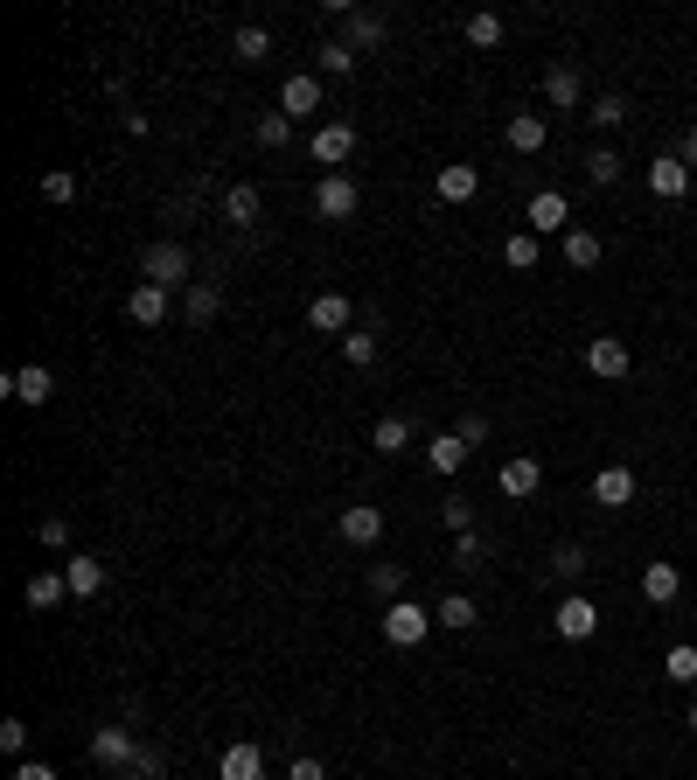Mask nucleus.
I'll use <instances>...</instances> for the list:
<instances>
[{
    "mask_svg": "<svg viewBox=\"0 0 697 780\" xmlns=\"http://www.w3.org/2000/svg\"><path fill=\"white\" fill-rule=\"evenodd\" d=\"M391 36V22H384V14H348V49H377V42H384Z\"/></svg>",
    "mask_w": 697,
    "mask_h": 780,
    "instance_id": "nucleus-32",
    "label": "nucleus"
},
{
    "mask_svg": "<svg viewBox=\"0 0 697 780\" xmlns=\"http://www.w3.org/2000/svg\"><path fill=\"white\" fill-rule=\"evenodd\" d=\"M495 488L509 495V502H530V495L544 488V468L530 453H517V460H503V474H495Z\"/></svg>",
    "mask_w": 697,
    "mask_h": 780,
    "instance_id": "nucleus-12",
    "label": "nucleus"
},
{
    "mask_svg": "<svg viewBox=\"0 0 697 780\" xmlns=\"http://www.w3.org/2000/svg\"><path fill=\"white\" fill-rule=\"evenodd\" d=\"M649 195L656 203H684L690 195V168L676 154H656V168H649Z\"/></svg>",
    "mask_w": 697,
    "mask_h": 780,
    "instance_id": "nucleus-13",
    "label": "nucleus"
},
{
    "mask_svg": "<svg viewBox=\"0 0 697 780\" xmlns=\"http://www.w3.org/2000/svg\"><path fill=\"white\" fill-rule=\"evenodd\" d=\"M440 516H446V529L460 537V529H474V502H468V495H446V502H440Z\"/></svg>",
    "mask_w": 697,
    "mask_h": 780,
    "instance_id": "nucleus-43",
    "label": "nucleus"
},
{
    "mask_svg": "<svg viewBox=\"0 0 697 780\" xmlns=\"http://www.w3.org/2000/svg\"><path fill=\"white\" fill-rule=\"evenodd\" d=\"M0 745H8V753H22V745H28V725L8 718V725H0Z\"/></svg>",
    "mask_w": 697,
    "mask_h": 780,
    "instance_id": "nucleus-48",
    "label": "nucleus"
},
{
    "mask_svg": "<svg viewBox=\"0 0 697 780\" xmlns=\"http://www.w3.org/2000/svg\"><path fill=\"white\" fill-rule=\"evenodd\" d=\"M307 328L314 335H348V293H314L307 301Z\"/></svg>",
    "mask_w": 697,
    "mask_h": 780,
    "instance_id": "nucleus-15",
    "label": "nucleus"
},
{
    "mask_svg": "<svg viewBox=\"0 0 697 780\" xmlns=\"http://www.w3.org/2000/svg\"><path fill=\"white\" fill-rule=\"evenodd\" d=\"M433 621H440V627H454V635H460V627H474V621H481V606L468 600V592H446V600L433 606Z\"/></svg>",
    "mask_w": 697,
    "mask_h": 780,
    "instance_id": "nucleus-31",
    "label": "nucleus"
},
{
    "mask_svg": "<svg viewBox=\"0 0 697 780\" xmlns=\"http://www.w3.org/2000/svg\"><path fill=\"white\" fill-rule=\"evenodd\" d=\"M356 203H363V189L348 175H321V181H314V217L342 223V217H356Z\"/></svg>",
    "mask_w": 697,
    "mask_h": 780,
    "instance_id": "nucleus-3",
    "label": "nucleus"
},
{
    "mask_svg": "<svg viewBox=\"0 0 697 780\" xmlns=\"http://www.w3.org/2000/svg\"><path fill=\"white\" fill-rule=\"evenodd\" d=\"M370 446H377V453H405V446H411V419L384 411V419H377V433H370Z\"/></svg>",
    "mask_w": 697,
    "mask_h": 780,
    "instance_id": "nucleus-30",
    "label": "nucleus"
},
{
    "mask_svg": "<svg viewBox=\"0 0 697 780\" xmlns=\"http://www.w3.org/2000/svg\"><path fill=\"white\" fill-rule=\"evenodd\" d=\"M552 572L566 578V586H572V578H586V551H579V544H558V551H552Z\"/></svg>",
    "mask_w": 697,
    "mask_h": 780,
    "instance_id": "nucleus-41",
    "label": "nucleus"
},
{
    "mask_svg": "<svg viewBox=\"0 0 697 780\" xmlns=\"http://www.w3.org/2000/svg\"><path fill=\"white\" fill-rule=\"evenodd\" d=\"M217 780H265V753H258L252 739H238V745L217 759Z\"/></svg>",
    "mask_w": 697,
    "mask_h": 780,
    "instance_id": "nucleus-18",
    "label": "nucleus"
},
{
    "mask_svg": "<svg viewBox=\"0 0 697 780\" xmlns=\"http://www.w3.org/2000/svg\"><path fill=\"white\" fill-rule=\"evenodd\" d=\"M523 217H530V230H537V238H552V230H566V223H572V203H566V189H537V195H530V209H523Z\"/></svg>",
    "mask_w": 697,
    "mask_h": 780,
    "instance_id": "nucleus-10",
    "label": "nucleus"
},
{
    "mask_svg": "<svg viewBox=\"0 0 697 780\" xmlns=\"http://www.w3.org/2000/svg\"><path fill=\"white\" fill-rule=\"evenodd\" d=\"M468 453H474V446L460 439V433H440L433 446H426V460H433V474H460V468H468Z\"/></svg>",
    "mask_w": 697,
    "mask_h": 780,
    "instance_id": "nucleus-25",
    "label": "nucleus"
},
{
    "mask_svg": "<svg viewBox=\"0 0 697 780\" xmlns=\"http://www.w3.org/2000/svg\"><path fill=\"white\" fill-rule=\"evenodd\" d=\"M586 119H593V126H621V119H628V98L600 91V98H593V105H586Z\"/></svg>",
    "mask_w": 697,
    "mask_h": 780,
    "instance_id": "nucleus-39",
    "label": "nucleus"
},
{
    "mask_svg": "<svg viewBox=\"0 0 697 780\" xmlns=\"http://www.w3.org/2000/svg\"><path fill=\"white\" fill-rule=\"evenodd\" d=\"M468 42L474 49H495V42H503V14H468Z\"/></svg>",
    "mask_w": 697,
    "mask_h": 780,
    "instance_id": "nucleus-38",
    "label": "nucleus"
},
{
    "mask_svg": "<svg viewBox=\"0 0 697 780\" xmlns=\"http://www.w3.org/2000/svg\"><path fill=\"white\" fill-rule=\"evenodd\" d=\"M342 356L356 362V370H370V362H377V328H363V335H342Z\"/></svg>",
    "mask_w": 697,
    "mask_h": 780,
    "instance_id": "nucleus-40",
    "label": "nucleus"
},
{
    "mask_svg": "<svg viewBox=\"0 0 697 780\" xmlns=\"http://www.w3.org/2000/svg\"><path fill=\"white\" fill-rule=\"evenodd\" d=\"M628 362H635V356H628V342H621V335H593V342H586V370L600 376V384H621Z\"/></svg>",
    "mask_w": 697,
    "mask_h": 780,
    "instance_id": "nucleus-6",
    "label": "nucleus"
},
{
    "mask_svg": "<svg viewBox=\"0 0 697 780\" xmlns=\"http://www.w3.org/2000/svg\"><path fill=\"white\" fill-rule=\"evenodd\" d=\"M230 49H238V63H265L273 56V28H258V22H244L238 36H230Z\"/></svg>",
    "mask_w": 697,
    "mask_h": 780,
    "instance_id": "nucleus-28",
    "label": "nucleus"
},
{
    "mask_svg": "<svg viewBox=\"0 0 697 780\" xmlns=\"http://www.w3.org/2000/svg\"><path fill=\"white\" fill-rule=\"evenodd\" d=\"M552 627H558L566 641H593V635H600V606H593L586 592H566L558 613H552Z\"/></svg>",
    "mask_w": 697,
    "mask_h": 780,
    "instance_id": "nucleus-5",
    "label": "nucleus"
},
{
    "mask_svg": "<svg viewBox=\"0 0 697 780\" xmlns=\"http://www.w3.org/2000/svg\"><path fill=\"white\" fill-rule=\"evenodd\" d=\"M63 578H71V600L105 592V564H98V558H63Z\"/></svg>",
    "mask_w": 697,
    "mask_h": 780,
    "instance_id": "nucleus-22",
    "label": "nucleus"
},
{
    "mask_svg": "<svg viewBox=\"0 0 697 780\" xmlns=\"http://www.w3.org/2000/svg\"><path fill=\"white\" fill-rule=\"evenodd\" d=\"M676 161H684V168H690V175H697V126H690V132H684V140H676Z\"/></svg>",
    "mask_w": 697,
    "mask_h": 780,
    "instance_id": "nucleus-50",
    "label": "nucleus"
},
{
    "mask_svg": "<svg viewBox=\"0 0 697 780\" xmlns=\"http://www.w3.org/2000/svg\"><path fill=\"white\" fill-rule=\"evenodd\" d=\"M71 195H77V175L71 168H49L42 175V203H71Z\"/></svg>",
    "mask_w": 697,
    "mask_h": 780,
    "instance_id": "nucleus-42",
    "label": "nucleus"
},
{
    "mask_svg": "<svg viewBox=\"0 0 697 780\" xmlns=\"http://www.w3.org/2000/svg\"><path fill=\"white\" fill-rule=\"evenodd\" d=\"M370 592H377V600H405V564H370Z\"/></svg>",
    "mask_w": 697,
    "mask_h": 780,
    "instance_id": "nucleus-36",
    "label": "nucleus"
},
{
    "mask_svg": "<svg viewBox=\"0 0 697 780\" xmlns=\"http://www.w3.org/2000/svg\"><path fill=\"white\" fill-rule=\"evenodd\" d=\"M454 433L468 439V446H489V419H481V411H460V425H454Z\"/></svg>",
    "mask_w": 697,
    "mask_h": 780,
    "instance_id": "nucleus-46",
    "label": "nucleus"
},
{
    "mask_svg": "<svg viewBox=\"0 0 697 780\" xmlns=\"http://www.w3.org/2000/svg\"><path fill=\"white\" fill-rule=\"evenodd\" d=\"M287 780H328V773H321V759H307V753H301V759L287 767Z\"/></svg>",
    "mask_w": 697,
    "mask_h": 780,
    "instance_id": "nucleus-49",
    "label": "nucleus"
},
{
    "mask_svg": "<svg viewBox=\"0 0 697 780\" xmlns=\"http://www.w3.org/2000/svg\"><path fill=\"white\" fill-rule=\"evenodd\" d=\"M377 537H384V509H377V502H348V509H342V544L370 551Z\"/></svg>",
    "mask_w": 697,
    "mask_h": 780,
    "instance_id": "nucleus-11",
    "label": "nucleus"
},
{
    "mask_svg": "<svg viewBox=\"0 0 697 780\" xmlns=\"http://www.w3.org/2000/svg\"><path fill=\"white\" fill-rule=\"evenodd\" d=\"M537 258H544V238H537V230H517V238L503 244V265H509V272H530Z\"/></svg>",
    "mask_w": 697,
    "mask_h": 780,
    "instance_id": "nucleus-29",
    "label": "nucleus"
},
{
    "mask_svg": "<svg viewBox=\"0 0 697 780\" xmlns=\"http://www.w3.org/2000/svg\"><path fill=\"white\" fill-rule=\"evenodd\" d=\"M140 279H147V286H195V279H189V252H181V244L175 238H154V244H147V252H140Z\"/></svg>",
    "mask_w": 697,
    "mask_h": 780,
    "instance_id": "nucleus-1",
    "label": "nucleus"
},
{
    "mask_svg": "<svg viewBox=\"0 0 697 780\" xmlns=\"http://www.w3.org/2000/svg\"><path fill=\"white\" fill-rule=\"evenodd\" d=\"M586 181L593 189H613V181H621V154H613V146H593L586 154Z\"/></svg>",
    "mask_w": 697,
    "mask_h": 780,
    "instance_id": "nucleus-33",
    "label": "nucleus"
},
{
    "mask_svg": "<svg viewBox=\"0 0 697 780\" xmlns=\"http://www.w3.org/2000/svg\"><path fill=\"white\" fill-rule=\"evenodd\" d=\"M181 314H189V321H217V314H224V286H217V279L181 286Z\"/></svg>",
    "mask_w": 697,
    "mask_h": 780,
    "instance_id": "nucleus-20",
    "label": "nucleus"
},
{
    "mask_svg": "<svg viewBox=\"0 0 697 780\" xmlns=\"http://www.w3.org/2000/svg\"><path fill=\"white\" fill-rule=\"evenodd\" d=\"M544 98H552L558 112L579 105V71H572V63H552V71H544Z\"/></svg>",
    "mask_w": 697,
    "mask_h": 780,
    "instance_id": "nucleus-26",
    "label": "nucleus"
},
{
    "mask_svg": "<svg viewBox=\"0 0 697 780\" xmlns=\"http://www.w3.org/2000/svg\"><path fill=\"white\" fill-rule=\"evenodd\" d=\"M321 71L328 77H348V71H356V49H348V42H321Z\"/></svg>",
    "mask_w": 697,
    "mask_h": 780,
    "instance_id": "nucleus-44",
    "label": "nucleus"
},
{
    "mask_svg": "<svg viewBox=\"0 0 697 780\" xmlns=\"http://www.w3.org/2000/svg\"><path fill=\"white\" fill-rule=\"evenodd\" d=\"M662 676H670V683H697V641H676V649L662 655Z\"/></svg>",
    "mask_w": 697,
    "mask_h": 780,
    "instance_id": "nucleus-35",
    "label": "nucleus"
},
{
    "mask_svg": "<svg viewBox=\"0 0 697 780\" xmlns=\"http://www.w3.org/2000/svg\"><path fill=\"white\" fill-rule=\"evenodd\" d=\"M454 564L460 572H481V564H489V537H481V529H460L454 537Z\"/></svg>",
    "mask_w": 697,
    "mask_h": 780,
    "instance_id": "nucleus-34",
    "label": "nucleus"
},
{
    "mask_svg": "<svg viewBox=\"0 0 697 780\" xmlns=\"http://www.w3.org/2000/svg\"><path fill=\"white\" fill-rule=\"evenodd\" d=\"M676 592H684V572H676L670 558H649V564H642V600H649V606H670Z\"/></svg>",
    "mask_w": 697,
    "mask_h": 780,
    "instance_id": "nucleus-14",
    "label": "nucleus"
},
{
    "mask_svg": "<svg viewBox=\"0 0 697 780\" xmlns=\"http://www.w3.org/2000/svg\"><path fill=\"white\" fill-rule=\"evenodd\" d=\"M474 189H481V168H468V161H454V168L433 175V195H440V203H468Z\"/></svg>",
    "mask_w": 697,
    "mask_h": 780,
    "instance_id": "nucleus-19",
    "label": "nucleus"
},
{
    "mask_svg": "<svg viewBox=\"0 0 697 780\" xmlns=\"http://www.w3.org/2000/svg\"><path fill=\"white\" fill-rule=\"evenodd\" d=\"M22 600L36 606V613H49V606H63V600H71V578H63V572H36V578L22 586Z\"/></svg>",
    "mask_w": 697,
    "mask_h": 780,
    "instance_id": "nucleus-21",
    "label": "nucleus"
},
{
    "mask_svg": "<svg viewBox=\"0 0 697 780\" xmlns=\"http://www.w3.org/2000/svg\"><path fill=\"white\" fill-rule=\"evenodd\" d=\"M593 502L600 509H628L635 502V468H600L593 474Z\"/></svg>",
    "mask_w": 697,
    "mask_h": 780,
    "instance_id": "nucleus-16",
    "label": "nucleus"
},
{
    "mask_svg": "<svg viewBox=\"0 0 697 780\" xmlns=\"http://www.w3.org/2000/svg\"><path fill=\"white\" fill-rule=\"evenodd\" d=\"M36 537H42V551H63V544H71V523H63V516H42Z\"/></svg>",
    "mask_w": 697,
    "mask_h": 780,
    "instance_id": "nucleus-47",
    "label": "nucleus"
},
{
    "mask_svg": "<svg viewBox=\"0 0 697 780\" xmlns=\"http://www.w3.org/2000/svg\"><path fill=\"white\" fill-rule=\"evenodd\" d=\"M0 391H8L14 405H49V397H56V376H49L42 362H28V370H8V376H0Z\"/></svg>",
    "mask_w": 697,
    "mask_h": 780,
    "instance_id": "nucleus-7",
    "label": "nucleus"
},
{
    "mask_svg": "<svg viewBox=\"0 0 697 780\" xmlns=\"http://www.w3.org/2000/svg\"><path fill=\"white\" fill-rule=\"evenodd\" d=\"M307 154H314V168H342V161L356 154V126H348V119H328V126H314Z\"/></svg>",
    "mask_w": 697,
    "mask_h": 780,
    "instance_id": "nucleus-4",
    "label": "nucleus"
},
{
    "mask_svg": "<svg viewBox=\"0 0 697 780\" xmlns=\"http://www.w3.org/2000/svg\"><path fill=\"white\" fill-rule=\"evenodd\" d=\"M126 314L140 328H161V321H168V286H147V279H140V286L126 293Z\"/></svg>",
    "mask_w": 697,
    "mask_h": 780,
    "instance_id": "nucleus-17",
    "label": "nucleus"
},
{
    "mask_svg": "<svg viewBox=\"0 0 697 780\" xmlns=\"http://www.w3.org/2000/svg\"><path fill=\"white\" fill-rule=\"evenodd\" d=\"M426 635H433V606H419V600H391L384 606V641L391 649H419Z\"/></svg>",
    "mask_w": 697,
    "mask_h": 780,
    "instance_id": "nucleus-2",
    "label": "nucleus"
},
{
    "mask_svg": "<svg viewBox=\"0 0 697 780\" xmlns=\"http://www.w3.org/2000/svg\"><path fill=\"white\" fill-rule=\"evenodd\" d=\"M684 725H690V739H697V704H690V718H684Z\"/></svg>",
    "mask_w": 697,
    "mask_h": 780,
    "instance_id": "nucleus-52",
    "label": "nucleus"
},
{
    "mask_svg": "<svg viewBox=\"0 0 697 780\" xmlns=\"http://www.w3.org/2000/svg\"><path fill=\"white\" fill-rule=\"evenodd\" d=\"M287 140H293V119H287V112H265V119H258V146L273 154V146H287Z\"/></svg>",
    "mask_w": 697,
    "mask_h": 780,
    "instance_id": "nucleus-37",
    "label": "nucleus"
},
{
    "mask_svg": "<svg viewBox=\"0 0 697 780\" xmlns=\"http://www.w3.org/2000/svg\"><path fill=\"white\" fill-rule=\"evenodd\" d=\"M91 759L98 767H132V759H140V739H132L126 725H98L91 732Z\"/></svg>",
    "mask_w": 697,
    "mask_h": 780,
    "instance_id": "nucleus-8",
    "label": "nucleus"
},
{
    "mask_svg": "<svg viewBox=\"0 0 697 780\" xmlns=\"http://www.w3.org/2000/svg\"><path fill=\"white\" fill-rule=\"evenodd\" d=\"M224 223H238V230L258 223V189H252V181H230V189H224Z\"/></svg>",
    "mask_w": 697,
    "mask_h": 780,
    "instance_id": "nucleus-23",
    "label": "nucleus"
},
{
    "mask_svg": "<svg viewBox=\"0 0 697 780\" xmlns=\"http://www.w3.org/2000/svg\"><path fill=\"white\" fill-rule=\"evenodd\" d=\"M544 140H552L544 112H517V119H509V146H517V154H544Z\"/></svg>",
    "mask_w": 697,
    "mask_h": 780,
    "instance_id": "nucleus-24",
    "label": "nucleus"
},
{
    "mask_svg": "<svg viewBox=\"0 0 697 780\" xmlns=\"http://www.w3.org/2000/svg\"><path fill=\"white\" fill-rule=\"evenodd\" d=\"M126 773H132V780H168V759H161L154 745H140V759H132Z\"/></svg>",
    "mask_w": 697,
    "mask_h": 780,
    "instance_id": "nucleus-45",
    "label": "nucleus"
},
{
    "mask_svg": "<svg viewBox=\"0 0 697 780\" xmlns=\"http://www.w3.org/2000/svg\"><path fill=\"white\" fill-rule=\"evenodd\" d=\"M14 780H56V767H42V759H22V767H14Z\"/></svg>",
    "mask_w": 697,
    "mask_h": 780,
    "instance_id": "nucleus-51",
    "label": "nucleus"
},
{
    "mask_svg": "<svg viewBox=\"0 0 697 780\" xmlns=\"http://www.w3.org/2000/svg\"><path fill=\"white\" fill-rule=\"evenodd\" d=\"M279 112H287V119H321V77H287V85H279Z\"/></svg>",
    "mask_w": 697,
    "mask_h": 780,
    "instance_id": "nucleus-9",
    "label": "nucleus"
},
{
    "mask_svg": "<svg viewBox=\"0 0 697 780\" xmlns=\"http://www.w3.org/2000/svg\"><path fill=\"white\" fill-rule=\"evenodd\" d=\"M566 265L572 272H593L600 265V230H566Z\"/></svg>",
    "mask_w": 697,
    "mask_h": 780,
    "instance_id": "nucleus-27",
    "label": "nucleus"
}]
</instances>
